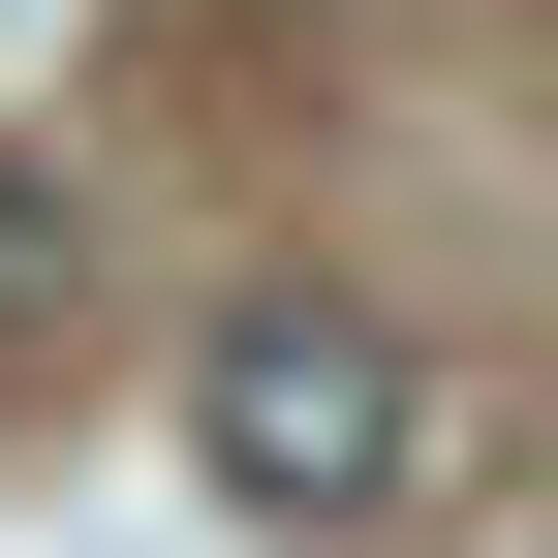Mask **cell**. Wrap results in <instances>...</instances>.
Returning <instances> with one entry per match:
<instances>
[{
    "label": "cell",
    "instance_id": "obj_1",
    "mask_svg": "<svg viewBox=\"0 0 558 558\" xmlns=\"http://www.w3.org/2000/svg\"><path fill=\"white\" fill-rule=\"evenodd\" d=\"M186 465H218V527H373L403 497V341L341 279H248L218 373H186Z\"/></svg>",
    "mask_w": 558,
    "mask_h": 558
},
{
    "label": "cell",
    "instance_id": "obj_2",
    "mask_svg": "<svg viewBox=\"0 0 558 558\" xmlns=\"http://www.w3.org/2000/svg\"><path fill=\"white\" fill-rule=\"evenodd\" d=\"M32 311H62V186L0 156V341H32Z\"/></svg>",
    "mask_w": 558,
    "mask_h": 558
}]
</instances>
